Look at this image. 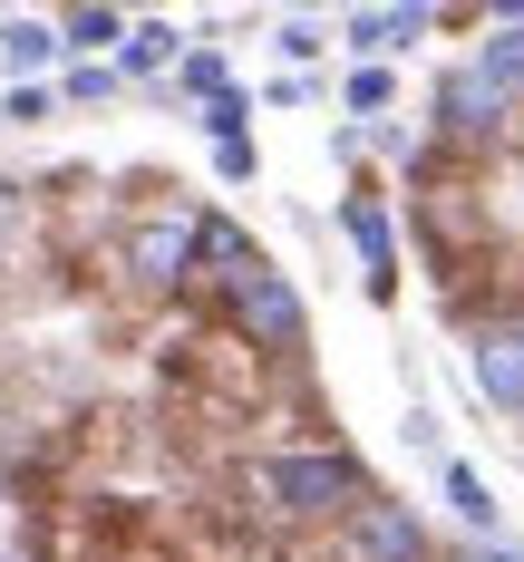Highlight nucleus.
Instances as JSON below:
<instances>
[{"mask_svg": "<svg viewBox=\"0 0 524 562\" xmlns=\"http://www.w3.org/2000/svg\"><path fill=\"white\" fill-rule=\"evenodd\" d=\"M233 495H243V514H253L263 533H282V543H321V533L349 524L379 485H369V465H359L349 447H331V437H291V447L243 456V465H233Z\"/></svg>", "mask_w": 524, "mask_h": 562, "instance_id": "nucleus-1", "label": "nucleus"}, {"mask_svg": "<svg viewBox=\"0 0 524 562\" xmlns=\"http://www.w3.org/2000/svg\"><path fill=\"white\" fill-rule=\"evenodd\" d=\"M194 233H204V204H185L175 184H146V214H126V243H116L126 291H136V301H185Z\"/></svg>", "mask_w": 524, "mask_h": 562, "instance_id": "nucleus-2", "label": "nucleus"}, {"mask_svg": "<svg viewBox=\"0 0 524 562\" xmlns=\"http://www.w3.org/2000/svg\"><path fill=\"white\" fill-rule=\"evenodd\" d=\"M214 321H224V339H233V349H253L263 369H291V359L311 349V301H301V281H291L282 262H263Z\"/></svg>", "mask_w": 524, "mask_h": 562, "instance_id": "nucleus-3", "label": "nucleus"}, {"mask_svg": "<svg viewBox=\"0 0 524 562\" xmlns=\"http://www.w3.org/2000/svg\"><path fill=\"white\" fill-rule=\"evenodd\" d=\"M427 108H437V116H427V126H437V156H457V166H476V156H495V146H505V136L524 126V116L505 108V98H495V88H486L476 68H447Z\"/></svg>", "mask_w": 524, "mask_h": 562, "instance_id": "nucleus-4", "label": "nucleus"}, {"mask_svg": "<svg viewBox=\"0 0 524 562\" xmlns=\"http://www.w3.org/2000/svg\"><path fill=\"white\" fill-rule=\"evenodd\" d=\"M427 553H437V543H427L417 505H399L389 485L349 514V524H331V533H321V562H427Z\"/></svg>", "mask_w": 524, "mask_h": 562, "instance_id": "nucleus-5", "label": "nucleus"}, {"mask_svg": "<svg viewBox=\"0 0 524 562\" xmlns=\"http://www.w3.org/2000/svg\"><path fill=\"white\" fill-rule=\"evenodd\" d=\"M253 272H263V243L233 224V214H204V233H194V272H185V301H194V311H224Z\"/></svg>", "mask_w": 524, "mask_h": 562, "instance_id": "nucleus-6", "label": "nucleus"}, {"mask_svg": "<svg viewBox=\"0 0 524 562\" xmlns=\"http://www.w3.org/2000/svg\"><path fill=\"white\" fill-rule=\"evenodd\" d=\"M341 233H349V252H359L369 301H389V291H399V224H389V194H379V184H349L341 194Z\"/></svg>", "mask_w": 524, "mask_h": 562, "instance_id": "nucleus-7", "label": "nucleus"}, {"mask_svg": "<svg viewBox=\"0 0 524 562\" xmlns=\"http://www.w3.org/2000/svg\"><path fill=\"white\" fill-rule=\"evenodd\" d=\"M466 369H476L486 407L524 417V330L515 321H466Z\"/></svg>", "mask_w": 524, "mask_h": 562, "instance_id": "nucleus-8", "label": "nucleus"}, {"mask_svg": "<svg viewBox=\"0 0 524 562\" xmlns=\"http://www.w3.org/2000/svg\"><path fill=\"white\" fill-rule=\"evenodd\" d=\"M427 30H447V10H349L341 20V40L359 49V68H389V49L427 40Z\"/></svg>", "mask_w": 524, "mask_h": 562, "instance_id": "nucleus-9", "label": "nucleus"}, {"mask_svg": "<svg viewBox=\"0 0 524 562\" xmlns=\"http://www.w3.org/2000/svg\"><path fill=\"white\" fill-rule=\"evenodd\" d=\"M116 40H126V10H108V0H68L58 10V68H108Z\"/></svg>", "mask_w": 524, "mask_h": 562, "instance_id": "nucleus-10", "label": "nucleus"}, {"mask_svg": "<svg viewBox=\"0 0 524 562\" xmlns=\"http://www.w3.org/2000/svg\"><path fill=\"white\" fill-rule=\"evenodd\" d=\"M437 495L457 505V524L476 533V543H505V505L486 495V475H476L466 456H437Z\"/></svg>", "mask_w": 524, "mask_h": 562, "instance_id": "nucleus-11", "label": "nucleus"}, {"mask_svg": "<svg viewBox=\"0 0 524 562\" xmlns=\"http://www.w3.org/2000/svg\"><path fill=\"white\" fill-rule=\"evenodd\" d=\"M466 68H476V78H486V88L524 116V20H486V40H476V58H466Z\"/></svg>", "mask_w": 524, "mask_h": 562, "instance_id": "nucleus-12", "label": "nucleus"}, {"mask_svg": "<svg viewBox=\"0 0 524 562\" xmlns=\"http://www.w3.org/2000/svg\"><path fill=\"white\" fill-rule=\"evenodd\" d=\"M175 58H185V30H175V20H126V40H116V88H126V78H166Z\"/></svg>", "mask_w": 524, "mask_h": 562, "instance_id": "nucleus-13", "label": "nucleus"}, {"mask_svg": "<svg viewBox=\"0 0 524 562\" xmlns=\"http://www.w3.org/2000/svg\"><path fill=\"white\" fill-rule=\"evenodd\" d=\"M0 68L40 88V68H58V20H0Z\"/></svg>", "mask_w": 524, "mask_h": 562, "instance_id": "nucleus-14", "label": "nucleus"}, {"mask_svg": "<svg viewBox=\"0 0 524 562\" xmlns=\"http://www.w3.org/2000/svg\"><path fill=\"white\" fill-rule=\"evenodd\" d=\"M175 88H185L194 108H224V98H233V68H224V49H194V40H185V58H175Z\"/></svg>", "mask_w": 524, "mask_h": 562, "instance_id": "nucleus-15", "label": "nucleus"}, {"mask_svg": "<svg viewBox=\"0 0 524 562\" xmlns=\"http://www.w3.org/2000/svg\"><path fill=\"white\" fill-rule=\"evenodd\" d=\"M389 98H399V78H389V68H349V78H341V108H349V116H389Z\"/></svg>", "mask_w": 524, "mask_h": 562, "instance_id": "nucleus-16", "label": "nucleus"}, {"mask_svg": "<svg viewBox=\"0 0 524 562\" xmlns=\"http://www.w3.org/2000/svg\"><path fill=\"white\" fill-rule=\"evenodd\" d=\"M272 49H282V58H291V78H301L311 58L331 49V30H321V20H282V30H272Z\"/></svg>", "mask_w": 524, "mask_h": 562, "instance_id": "nucleus-17", "label": "nucleus"}, {"mask_svg": "<svg viewBox=\"0 0 524 562\" xmlns=\"http://www.w3.org/2000/svg\"><path fill=\"white\" fill-rule=\"evenodd\" d=\"M58 88H68V108H108V98H116V68H68Z\"/></svg>", "mask_w": 524, "mask_h": 562, "instance_id": "nucleus-18", "label": "nucleus"}, {"mask_svg": "<svg viewBox=\"0 0 524 562\" xmlns=\"http://www.w3.org/2000/svg\"><path fill=\"white\" fill-rule=\"evenodd\" d=\"M40 116H49V88H10L0 98V126H40Z\"/></svg>", "mask_w": 524, "mask_h": 562, "instance_id": "nucleus-19", "label": "nucleus"}, {"mask_svg": "<svg viewBox=\"0 0 524 562\" xmlns=\"http://www.w3.org/2000/svg\"><path fill=\"white\" fill-rule=\"evenodd\" d=\"M214 166H224L233 184H253V166H263V156H253V136H214Z\"/></svg>", "mask_w": 524, "mask_h": 562, "instance_id": "nucleus-20", "label": "nucleus"}, {"mask_svg": "<svg viewBox=\"0 0 524 562\" xmlns=\"http://www.w3.org/2000/svg\"><path fill=\"white\" fill-rule=\"evenodd\" d=\"M20 224H30V194H20V184H0V243H10Z\"/></svg>", "mask_w": 524, "mask_h": 562, "instance_id": "nucleus-21", "label": "nucleus"}, {"mask_svg": "<svg viewBox=\"0 0 524 562\" xmlns=\"http://www.w3.org/2000/svg\"><path fill=\"white\" fill-rule=\"evenodd\" d=\"M427 562H476V553H427Z\"/></svg>", "mask_w": 524, "mask_h": 562, "instance_id": "nucleus-22", "label": "nucleus"}, {"mask_svg": "<svg viewBox=\"0 0 524 562\" xmlns=\"http://www.w3.org/2000/svg\"><path fill=\"white\" fill-rule=\"evenodd\" d=\"M0 514H10V475H0Z\"/></svg>", "mask_w": 524, "mask_h": 562, "instance_id": "nucleus-23", "label": "nucleus"}]
</instances>
